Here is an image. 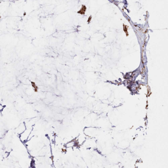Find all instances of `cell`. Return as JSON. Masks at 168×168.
I'll return each mask as SVG.
<instances>
[{"instance_id":"cell-2","label":"cell","mask_w":168,"mask_h":168,"mask_svg":"<svg viewBox=\"0 0 168 168\" xmlns=\"http://www.w3.org/2000/svg\"><path fill=\"white\" fill-rule=\"evenodd\" d=\"M86 7L85 5H82L81 10L79 11H78L77 13L81 14V15H84L85 14V11H86Z\"/></svg>"},{"instance_id":"cell-3","label":"cell","mask_w":168,"mask_h":168,"mask_svg":"<svg viewBox=\"0 0 168 168\" xmlns=\"http://www.w3.org/2000/svg\"><path fill=\"white\" fill-rule=\"evenodd\" d=\"M5 108V106L0 103V112H2Z\"/></svg>"},{"instance_id":"cell-4","label":"cell","mask_w":168,"mask_h":168,"mask_svg":"<svg viewBox=\"0 0 168 168\" xmlns=\"http://www.w3.org/2000/svg\"><path fill=\"white\" fill-rule=\"evenodd\" d=\"M123 26H124V31L125 32H126V33H127V35H128V34H127V29H128V27L126 25H123Z\"/></svg>"},{"instance_id":"cell-1","label":"cell","mask_w":168,"mask_h":168,"mask_svg":"<svg viewBox=\"0 0 168 168\" xmlns=\"http://www.w3.org/2000/svg\"><path fill=\"white\" fill-rule=\"evenodd\" d=\"M32 129L31 128H26L25 130L22 132L20 134V139L23 141H25L27 140L30 136Z\"/></svg>"}]
</instances>
